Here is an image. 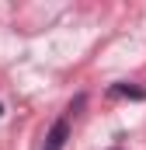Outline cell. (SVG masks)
I'll use <instances>...</instances> for the list:
<instances>
[{
    "mask_svg": "<svg viewBox=\"0 0 146 150\" xmlns=\"http://www.w3.org/2000/svg\"><path fill=\"white\" fill-rule=\"evenodd\" d=\"M111 150H122V147H111Z\"/></svg>",
    "mask_w": 146,
    "mask_h": 150,
    "instance_id": "cell-4",
    "label": "cell"
},
{
    "mask_svg": "<svg viewBox=\"0 0 146 150\" xmlns=\"http://www.w3.org/2000/svg\"><path fill=\"white\" fill-rule=\"evenodd\" d=\"M0 119H4V101H0Z\"/></svg>",
    "mask_w": 146,
    "mask_h": 150,
    "instance_id": "cell-3",
    "label": "cell"
},
{
    "mask_svg": "<svg viewBox=\"0 0 146 150\" xmlns=\"http://www.w3.org/2000/svg\"><path fill=\"white\" fill-rule=\"evenodd\" d=\"M108 98H129V101H146V87L118 80V84H111V87H108Z\"/></svg>",
    "mask_w": 146,
    "mask_h": 150,
    "instance_id": "cell-2",
    "label": "cell"
},
{
    "mask_svg": "<svg viewBox=\"0 0 146 150\" xmlns=\"http://www.w3.org/2000/svg\"><path fill=\"white\" fill-rule=\"evenodd\" d=\"M66 140H70V115H59V119L49 126L42 150H63V147H66Z\"/></svg>",
    "mask_w": 146,
    "mask_h": 150,
    "instance_id": "cell-1",
    "label": "cell"
}]
</instances>
